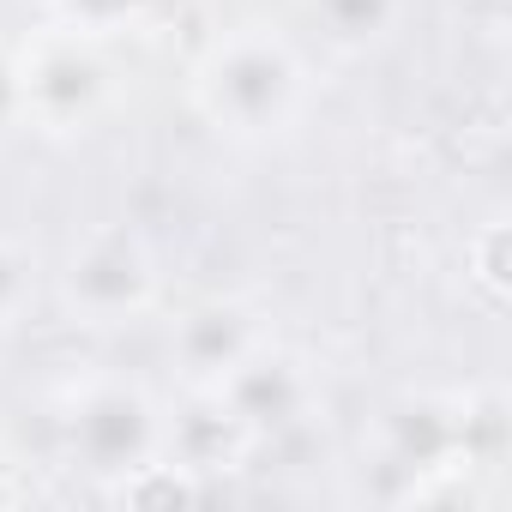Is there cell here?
Masks as SVG:
<instances>
[{"label": "cell", "instance_id": "cell-3", "mask_svg": "<svg viewBox=\"0 0 512 512\" xmlns=\"http://www.w3.org/2000/svg\"><path fill=\"white\" fill-rule=\"evenodd\" d=\"M67 452L79 458V470L91 476H139V470H157L163 458V422L151 410V398L139 386H121V380H97L85 386L73 404H67Z\"/></svg>", "mask_w": 512, "mask_h": 512}, {"label": "cell", "instance_id": "cell-5", "mask_svg": "<svg viewBox=\"0 0 512 512\" xmlns=\"http://www.w3.org/2000/svg\"><path fill=\"white\" fill-rule=\"evenodd\" d=\"M217 398L229 404V416H235L247 434H260V428H290V422H302L314 386H308V374H302L290 356H272V350L260 344V350H253V356L217 386Z\"/></svg>", "mask_w": 512, "mask_h": 512}, {"label": "cell", "instance_id": "cell-7", "mask_svg": "<svg viewBox=\"0 0 512 512\" xmlns=\"http://www.w3.org/2000/svg\"><path fill=\"white\" fill-rule=\"evenodd\" d=\"M31 308V266H25V253L0 241V338H7L19 326V314Z\"/></svg>", "mask_w": 512, "mask_h": 512}, {"label": "cell", "instance_id": "cell-1", "mask_svg": "<svg viewBox=\"0 0 512 512\" xmlns=\"http://www.w3.org/2000/svg\"><path fill=\"white\" fill-rule=\"evenodd\" d=\"M193 97L217 133L260 145V139H278L296 127V115L308 103V67L278 31L241 25L211 43V55L193 73Z\"/></svg>", "mask_w": 512, "mask_h": 512}, {"label": "cell", "instance_id": "cell-2", "mask_svg": "<svg viewBox=\"0 0 512 512\" xmlns=\"http://www.w3.org/2000/svg\"><path fill=\"white\" fill-rule=\"evenodd\" d=\"M61 302L85 326H127V320H139L157 302L151 247L133 229H121V223L91 229L85 241H73L67 266H61Z\"/></svg>", "mask_w": 512, "mask_h": 512}, {"label": "cell", "instance_id": "cell-4", "mask_svg": "<svg viewBox=\"0 0 512 512\" xmlns=\"http://www.w3.org/2000/svg\"><path fill=\"white\" fill-rule=\"evenodd\" d=\"M13 79H19V115L43 121L49 133H79L109 103V67L79 31H49L43 43H31Z\"/></svg>", "mask_w": 512, "mask_h": 512}, {"label": "cell", "instance_id": "cell-6", "mask_svg": "<svg viewBox=\"0 0 512 512\" xmlns=\"http://www.w3.org/2000/svg\"><path fill=\"white\" fill-rule=\"evenodd\" d=\"M260 344H266V338H260V326L247 320V308L211 302V308H193V314L181 320V332H175V362H181V374H187L193 386L217 392Z\"/></svg>", "mask_w": 512, "mask_h": 512}]
</instances>
